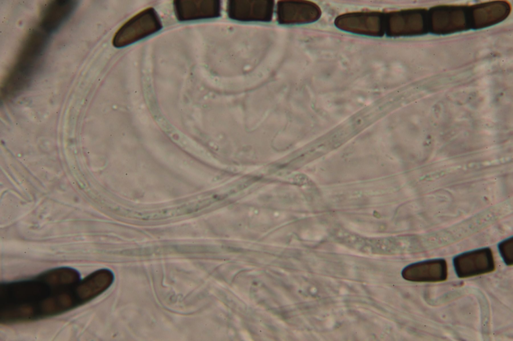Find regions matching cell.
<instances>
[{
  "label": "cell",
  "mask_w": 513,
  "mask_h": 341,
  "mask_svg": "<svg viewBox=\"0 0 513 341\" xmlns=\"http://www.w3.org/2000/svg\"><path fill=\"white\" fill-rule=\"evenodd\" d=\"M401 274L403 278L412 282H442L448 278L447 264L443 258L427 260L409 264Z\"/></svg>",
  "instance_id": "9"
},
{
  "label": "cell",
  "mask_w": 513,
  "mask_h": 341,
  "mask_svg": "<svg viewBox=\"0 0 513 341\" xmlns=\"http://www.w3.org/2000/svg\"><path fill=\"white\" fill-rule=\"evenodd\" d=\"M429 34L446 35L475 30L473 5H443L428 10Z\"/></svg>",
  "instance_id": "2"
},
{
  "label": "cell",
  "mask_w": 513,
  "mask_h": 341,
  "mask_svg": "<svg viewBox=\"0 0 513 341\" xmlns=\"http://www.w3.org/2000/svg\"><path fill=\"white\" fill-rule=\"evenodd\" d=\"M386 13L380 11H360L337 16L334 24L339 29L352 34L382 37L385 34Z\"/></svg>",
  "instance_id": "5"
},
{
  "label": "cell",
  "mask_w": 513,
  "mask_h": 341,
  "mask_svg": "<svg viewBox=\"0 0 513 341\" xmlns=\"http://www.w3.org/2000/svg\"><path fill=\"white\" fill-rule=\"evenodd\" d=\"M273 0H232L227 4L228 16L240 22H271L273 18Z\"/></svg>",
  "instance_id": "8"
},
{
  "label": "cell",
  "mask_w": 513,
  "mask_h": 341,
  "mask_svg": "<svg viewBox=\"0 0 513 341\" xmlns=\"http://www.w3.org/2000/svg\"><path fill=\"white\" fill-rule=\"evenodd\" d=\"M428 34L426 8L404 9L386 13L385 34L388 37L415 36Z\"/></svg>",
  "instance_id": "3"
},
{
  "label": "cell",
  "mask_w": 513,
  "mask_h": 341,
  "mask_svg": "<svg viewBox=\"0 0 513 341\" xmlns=\"http://www.w3.org/2000/svg\"><path fill=\"white\" fill-rule=\"evenodd\" d=\"M162 28L160 18L154 8L149 7L126 21L115 32L112 44L116 48L128 46L152 34Z\"/></svg>",
  "instance_id": "4"
},
{
  "label": "cell",
  "mask_w": 513,
  "mask_h": 341,
  "mask_svg": "<svg viewBox=\"0 0 513 341\" xmlns=\"http://www.w3.org/2000/svg\"><path fill=\"white\" fill-rule=\"evenodd\" d=\"M500 254L504 262L508 266L513 264V238H506L498 244Z\"/></svg>",
  "instance_id": "11"
},
{
  "label": "cell",
  "mask_w": 513,
  "mask_h": 341,
  "mask_svg": "<svg viewBox=\"0 0 513 341\" xmlns=\"http://www.w3.org/2000/svg\"><path fill=\"white\" fill-rule=\"evenodd\" d=\"M277 20L281 24H302L315 22L322 11L316 3L308 0H279L277 6Z\"/></svg>",
  "instance_id": "7"
},
{
  "label": "cell",
  "mask_w": 513,
  "mask_h": 341,
  "mask_svg": "<svg viewBox=\"0 0 513 341\" xmlns=\"http://www.w3.org/2000/svg\"><path fill=\"white\" fill-rule=\"evenodd\" d=\"M455 274L459 278L478 276L491 272L495 264L491 250L482 248L461 253L453 258Z\"/></svg>",
  "instance_id": "6"
},
{
  "label": "cell",
  "mask_w": 513,
  "mask_h": 341,
  "mask_svg": "<svg viewBox=\"0 0 513 341\" xmlns=\"http://www.w3.org/2000/svg\"><path fill=\"white\" fill-rule=\"evenodd\" d=\"M80 280L77 270L63 266L28 279L2 283L1 324L33 322L74 309V290Z\"/></svg>",
  "instance_id": "1"
},
{
  "label": "cell",
  "mask_w": 513,
  "mask_h": 341,
  "mask_svg": "<svg viewBox=\"0 0 513 341\" xmlns=\"http://www.w3.org/2000/svg\"><path fill=\"white\" fill-rule=\"evenodd\" d=\"M173 7L180 22L213 18L221 15V2L218 0H175Z\"/></svg>",
  "instance_id": "10"
}]
</instances>
